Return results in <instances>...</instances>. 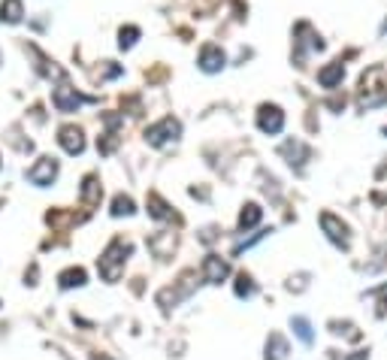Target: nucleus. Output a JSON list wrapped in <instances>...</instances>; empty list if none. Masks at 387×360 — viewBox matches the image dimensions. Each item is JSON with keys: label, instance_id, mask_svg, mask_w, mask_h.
I'll list each match as a JSON object with an SVG mask.
<instances>
[{"label": "nucleus", "instance_id": "1", "mask_svg": "<svg viewBox=\"0 0 387 360\" xmlns=\"http://www.w3.org/2000/svg\"><path fill=\"white\" fill-rule=\"evenodd\" d=\"M387 103V70L381 64H372L360 76V88H357V106L363 109H379Z\"/></svg>", "mask_w": 387, "mask_h": 360}, {"label": "nucleus", "instance_id": "2", "mask_svg": "<svg viewBox=\"0 0 387 360\" xmlns=\"http://www.w3.org/2000/svg\"><path fill=\"white\" fill-rule=\"evenodd\" d=\"M131 252H133L131 243H124V239H112V243L106 245V252L100 254V261H97L100 275H103L106 282H118V279H122V273H124V264H127V257H131Z\"/></svg>", "mask_w": 387, "mask_h": 360}, {"label": "nucleus", "instance_id": "3", "mask_svg": "<svg viewBox=\"0 0 387 360\" xmlns=\"http://www.w3.org/2000/svg\"><path fill=\"white\" fill-rule=\"evenodd\" d=\"M182 136V124H179V118H161L158 124H152L149 131H145V143L154 145V149H161V145H167V143H176Z\"/></svg>", "mask_w": 387, "mask_h": 360}, {"label": "nucleus", "instance_id": "4", "mask_svg": "<svg viewBox=\"0 0 387 360\" xmlns=\"http://www.w3.org/2000/svg\"><path fill=\"white\" fill-rule=\"evenodd\" d=\"M52 103H54V109H58V113H76L82 103H94V97L79 94V91L73 88L70 82H61V85L54 88V94H52Z\"/></svg>", "mask_w": 387, "mask_h": 360}, {"label": "nucleus", "instance_id": "5", "mask_svg": "<svg viewBox=\"0 0 387 360\" xmlns=\"http://www.w3.org/2000/svg\"><path fill=\"white\" fill-rule=\"evenodd\" d=\"M54 179H58V161L54 158H40L27 170V182L36 185V188H49Z\"/></svg>", "mask_w": 387, "mask_h": 360}, {"label": "nucleus", "instance_id": "6", "mask_svg": "<svg viewBox=\"0 0 387 360\" xmlns=\"http://www.w3.org/2000/svg\"><path fill=\"white\" fill-rule=\"evenodd\" d=\"M293 45H297V64H302V58H306V49L321 52V49H324V40H321V36L312 31V24L300 22L297 24V40H293Z\"/></svg>", "mask_w": 387, "mask_h": 360}, {"label": "nucleus", "instance_id": "7", "mask_svg": "<svg viewBox=\"0 0 387 360\" xmlns=\"http://www.w3.org/2000/svg\"><path fill=\"white\" fill-rule=\"evenodd\" d=\"M257 127H261L263 134H282L284 127V113L275 103H263L261 109H257Z\"/></svg>", "mask_w": 387, "mask_h": 360}, {"label": "nucleus", "instance_id": "8", "mask_svg": "<svg viewBox=\"0 0 387 360\" xmlns=\"http://www.w3.org/2000/svg\"><path fill=\"white\" fill-rule=\"evenodd\" d=\"M321 227H324V233H327V239L333 245L348 248V243H351V236H348V227L333 215V212H324V215H321Z\"/></svg>", "mask_w": 387, "mask_h": 360}, {"label": "nucleus", "instance_id": "9", "mask_svg": "<svg viewBox=\"0 0 387 360\" xmlns=\"http://www.w3.org/2000/svg\"><path fill=\"white\" fill-rule=\"evenodd\" d=\"M58 143H61V149L67 154H82V152H85V134H82V127H76V124H64L58 131Z\"/></svg>", "mask_w": 387, "mask_h": 360}, {"label": "nucleus", "instance_id": "10", "mask_svg": "<svg viewBox=\"0 0 387 360\" xmlns=\"http://www.w3.org/2000/svg\"><path fill=\"white\" fill-rule=\"evenodd\" d=\"M224 64H227V55L221 52V45L209 43L200 49V70L203 73H218V70H224Z\"/></svg>", "mask_w": 387, "mask_h": 360}, {"label": "nucleus", "instance_id": "11", "mask_svg": "<svg viewBox=\"0 0 387 360\" xmlns=\"http://www.w3.org/2000/svg\"><path fill=\"white\" fill-rule=\"evenodd\" d=\"M227 275H230L227 261H221V254H206V261H203V279L209 285H221Z\"/></svg>", "mask_w": 387, "mask_h": 360}, {"label": "nucleus", "instance_id": "12", "mask_svg": "<svg viewBox=\"0 0 387 360\" xmlns=\"http://www.w3.org/2000/svg\"><path fill=\"white\" fill-rule=\"evenodd\" d=\"M103 118H106V127H109V131H106L103 140L97 143V149H100V154H112L115 145H118V127H122V115H112V113H109V115H103Z\"/></svg>", "mask_w": 387, "mask_h": 360}, {"label": "nucleus", "instance_id": "13", "mask_svg": "<svg viewBox=\"0 0 387 360\" xmlns=\"http://www.w3.org/2000/svg\"><path fill=\"white\" fill-rule=\"evenodd\" d=\"M279 152H282V158H288V164H291V167H297V170L302 167V161H309V154H312L309 145H302L300 140H288Z\"/></svg>", "mask_w": 387, "mask_h": 360}, {"label": "nucleus", "instance_id": "14", "mask_svg": "<svg viewBox=\"0 0 387 360\" xmlns=\"http://www.w3.org/2000/svg\"><path fill=\"white\" fill-rule=\"evenodd\" d=\"M100 200H103V185H100L97 176H85V182H82V203L88 209H94L100 206Z\"/></svg>", "mask_w": 387, "mask_h": 360}, {"label": "nucleus", "instance_id": "15", "mask_svg": "<svg viewBox=\"0 0 387 360\" xmlns=\"http://www.w3.org/2000/svg\"><path fill=\"white\" fill-rule=\"evenodd\" d=\"M342 76H345V64L342 61H330L324 70H318L321 88H336L339 82H342Z\"/></svg>", "mask_w": 387, "mask_h": 360}, {"label": "nucleus", "instance_id": "16", "mask_svg": "<svg viewBox=\"0 0 387 360\" xmlns=\"http://www.w3.org/2000/svg\"><path fill=\"white\" fill-rule=\"evenodd\" d=\"M149 215L158 218V221H176V224H179V215L158 197V194H149Z\"/></svg>", "mask_w": 387, "mask_h": 360}, {"label": "nucleus", "instance_id": "17", "mask_svg": "<svg viewBox=\"0 0 387 360\" xmlns=\"http://www.w3.org/2000/svg\"><path fill=\"white\" fill-rule=\"evenodd\" d=\"M266 360H284L288 357V339H284L282 333H270V339H266Z\"/></svg>", "mask_w": 387, "mask_h": 360}, {"label": "nucleus", "instance_id": "18", "mask_svg": "<svg viewBox=\"0 0 387 360\" xmlns=\"http://www.w3.org/2000/svg\"><path fill=\"white\" fill-rule=\"evenodd\" d=\"M22 15H24L22 0H3V3H0V22L18 24V22H22Z\"/></svg>", "mask_w": 387, "mask_h": 360}, {"label": "nucleus", "instance_id": "19", "mask_svg": "<svg viewBox=\"0 0 387 360\" xmlns=\"http://www.w3.org/2000/svg\"><path fill=\"white\" fill-rule=\"evenodd\" d=\"M261 218H263V209L257 206V203H248V206L239 212V230H251L261 224Z\"/></svg>", "mask_w": 387, "mask_h": 360}, {"label": "nucleus", "instance_id": "20", "mask_svg": "<svg viewBox=\"0 0 387 360\" xmlns=\"http://www.w3.org/2000/svg\"><path fill=\"white\" fill-rule=\"evenodd\" d=\"M85 270H82V266H73V270H64L61 275H58V285L64 291H70V288H82V285H85Z\"/></svg>", "mask_w": 387, "mask_h": 360}, {"label": "nucleus", "instance_id": "21", "mask_svg": "<svg viewBox=\"0 0 387 360\" xmlns=\"http://www.w3.org/2000/svg\"><path fill=\"white\" fill-rule=\"evenodd\" d=\"M136 40H140V27H133V24H127L118 31V49H133Z\"/></svg>", "mask_w": 387, "mask_h": 360}, {"label": "nucleus", "instance_id": "22", "mask_svg": "<svg viewBox=\"0 0 387 360\" xmlns=\"http://www.w3.org/2000/svg\"><path fill=\"white\" fill-rule=\"evenodd\" d=\"M291 327H293V333L300 336V343H302V345H312L315 333H312V324H309L306 318H293V321H291Z\"/></svg>", "mask_w": 387, "mask_h": 360}, {"label": "nucleus", "instance_id": "23", "mask_svg": "<svg viewBox=\"0 0 387 360\" xmlns=\"http://www.w3.org/2000/svg\"><path fill=\"white\" fill-rule=\"evenodd\" d=\"M136 206H133V200L131 197H124V194H118V197L112 200V215L115 218H122V215H133Z\"/></svg>", "mask_w": 387, "mask_h": 360}, {"label": "nucleus", "instance_id": "24", "mask_svg": "<svg viewBox=\"0 0 387 360\" xmlns=\"http://www.w3.org/2000/svg\"><path fill=\"white\" fill-rule=\"evenodd\" d=\"M251 294H254V279L245 273H239L236 275V297H251Z\"/></svg>", "mask_w": 387, "mask_h": 360}, {"label": "nucleus", "instance_id": "25", "mask_svg": "<svg viewBox=\"0 0 387 360\" xmlns=\"http://www.w3.org/2000/svg\"><path fill=\"white\" fill-rule=\"evenodd\" d=\"M372 297H379V306H375V315L384 318V315H387V285H384V288H379V291H372Z\"/></svg>", "mask_w": 387, "mask_h": 360}, {"label": "nucleus", "instance_id": "26", "mask_svg": "<svg viewBox=\"0 0 387 360\" xmlns=\"http://www.w3.org/2000/svg\"><path fill=\"white\" fill-rule=\"evenodd\" d=\"M330 327H333V333H345L348 339H360V333H357L354 324H348V321H345V324H339V321H333Z\"/></svg>", "mask_w": 387, "mask_h": 360}, {"label": "nucleus", "instance_id": "27", "mask_svg": "<svg viewBox=\"0 0 387 360\" xmlns=\"http://www.w3.org/2000/svg\"><path fill=\"white\" fill-rule=\"evenodd\" d=\"M345 360H370V352H354L351 357H345Z\"/></svg>", "mask_w": 387, "mask_h": 360}, {"label": "nucleus", "instance_id": "28", "mask_svg": "<svg viewBox=\"0 0 387 360\" xmlns=\"http://www.w3.org/2000/svg\"><path fill=\"white\" fill-rule=\"evenodd\" d=\"M91 360H112V357H106V354H97V357H91Z\"/></svg>", "mask_w": 387, "mask_h": 360}, {"label": "nucleus", "instance_id": "29", "mask_svg": "<svg viewBox=\"0 0 387 360\" xmlns=\"http://www.w3.org/2000/svg\"><path fill=\"white\" fill-rule=\"evenodd\" d=\"M384 134H387V127H384Z\"/></svg>", "mask_w": 387, "mask_h": 360}]
</instances>
